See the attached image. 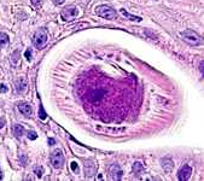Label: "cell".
Returning a JSON list of instances; mask_svg holds the SVG:
<instances>
[{"label": "cell", "mask_w": 204, "mask_h": 181, "mask_svg": "<svg viewBox=\"0 0 204 181\" xmlns=\"http://www.w3.org/2000/svg\"><path fill=\"white\" fill-rule=\"evenodd\" d=\"M12 132H13V135H15L16 138H21V137L23 135V133H24V128H23V126H22V124L16 123V124H13Z\"/></svg>", "instance_id": "4fadbf2b"}, {"label": "cell", "mask_w": 204, "mask_h": 181, "mask_svg": "<svg viewBox=\"0 0 204 181\" xmlns=\"http://www.w3.org/2000/svg\"><path fill=\"white\" fill-rule=\"evenodd\" d=\"M10 42V38L6 33H0V48H4Z\"/></svg>", "instance_id": "5bb4252c"}, {"label": "cell", "mask_w": 204, "mask_h": 181, "mask_svg": "<svg viewBox=\"0 0 204 181\" xmlns=\"http://www.w3.org/2000/svg\"><path fill=\"white\" fill-rule=\"evenodd\" d=\"M55 142H56L55 139H52V138H50V139H48V144H50V145H55Z\"/></svg>", "instance_id": "484cf974"}, {"label": "cell", "mask_w": 204, "mask_h": 181, "mask_svg": "<svg viewBox=\"0 0 204 181\" xmlns=\"http://www.w3.org/2000/svg\"><path fill=\"white\" fill-rule=\"evenodd\" d=\"M161 164H162V168L164 169V172H167V173L172 172V169H173V161L170 158H163V160H161Z\"/></svg>", "instance_id": "8fae6325"}, {"label": "cell", "mask_w": 204, "mask_h": 181, "mask_svg": "<svg viewBox=\"0 0 204 181\" xmlns=\"http://www.w3.org/2000/svg\"><path fill=\"white\" fill-rule=\"evenodd\" d=\"M181 36H183L185 42H187L191 46H199V45L203 43V40H202L201 35L198 33L193 32V30H190V29L181 32Z\"/></svg>", "instance_id": "6da1fadb"}, {"label": "cell", "mask_w": 204, "mask_h": 181, "mask_svg": "<svg viewBox=\"0 0 204 181\" xmlns=\"http://www.w3.org/2000/svg\"><path fill=\"white\" fill-rule=\"evenodd\" d=\"M4 124H5V120H4L2 117H0V128H2Z\"/></svg>", "instance_id": "603a6c76"}, {"label": "cell", "mask_w": 204, "mask_h": 181, "mask_svg": "<svg viewBox=\"0 0 204 181\" xmlns=\"http://www.w3.org/2000/svg\"><path fill=\"white\" fill-rule=\"evenodd\" d=\"M133 173L135 176H140L144 173V167L140 162H134L133 163Z\"/></svg>", "instance_id": "7c38bea8"}, {"label": "cell", "mask_w": 204, "mask_h": 181, "mask_svg": "<svg viewBox=\"0 0 204 181\" xmlns=\"http://www.w3.org/2000/svg\"><path fill=\"white\" fill-rule=\"evenodd\" d=\"M71 170H73L74 173H77V172H79V167H77V163H76V162H73V163H71Z\"/></svg>", "instance_id": "d6986e66"}, {"label": "cell", "mask_w": 204, "mask_h": 181, "mask_svg": "<svg viewBox=\"0 0 204 181\" xmlns=\"http://www.w3.org/2000/svg\"><path fill=\"white\" fill-rule=\"evenodd\" d=\"M7 91H9V88L6 87V85L1 83V85H0V93H6Z\"/></svg>", "instance_id": "44dd1931"}, {"label": "cell", "mask_w": 204, "mask_h": 181, "mask_svg": "<svg viewBox=\"0 0 204 181\" xmlns=\"http://www.w3.org/2000/svg\"><path fill=\"white\" fill-rule=\"evenodd\" d=\"M28 139H30V140H35L36 138H38V134H36V132H34V130H30V132H28Z\"/></svg>", "instance_id": "e0dca14e"}, {"label": "cell", "mask_w": 204, "mask_h": 181, "mask_svg": "<svg viewBox=\"0 0 204 181\" xmlns=\"http://www.w3.org/2000/svg\"><path fill=\"white\" fill-rule=\"evenodd\" d=\"M18 52H20V51H15V52H13V55H12V59L11 60H12V63H13V64H17V62H18V58L16 57Z\"/></svg>", "instance_id": "ffe728a7"}, {"label": "cell", "mask_w": 204, "mask_h": 181, "mask_svg": "<svg viewBox=\"0 0 204 181\" xmlns=\"http://www.w3.org/2000/svg\"><path fill=\"white\" fill-rule=\"evenodd\" d=\"M27 88H28L27 79H24V77H18V79L15 80V89H16L17 93H20V94L24 93V92L27 91Z\"/></svg>", "instance_id": "ba28073f"}, {"label": "cell", "mask_w": 204, "mask_h": 181, "mask_svg": "<svg viewBox=\"0 0 204 181\" xmlns=\"http://www.w3.org/2000/svg\"><path fill=\"white\" fill-rule=\"evenodd\" d=\"M39 117H40L41 120H45V119H46V114H45V111H43L42 105L39 106Z\"/></svg>", "instance_id": "ac0fdd59"}, {"label": "cell", "mask_w": 204, "mask_h": 181, "mask_svg": "<svg viewBox=\"0 0 204 181\" xmlns=\"http://www.w3.org/2000/svg\"><path fill=\"white\" fill-rule=\"evenodd\" d=\"M33 170H34V174H35L38 178H41L42 174H43V168H42L41 165H35V167L33 168Z\"/></svg>", "instance_id": "2e32d148"}, {"label": "cell", "mask_w": 204, "mask_h": 181, "mask_svg": "<svg viewBox=\"0 0 204 181\" xmlns=\"http://www.w3.org/2000/svg\"><path fill=\"white\" fill-rule=\"evenodd\" d=\"M50 162L55 169H61L64 164V155H63L62 150L59 149L55 150L50 156Z\"/></svg>", "instance_id": "3957f363"}, {"label": "cell", "mask_w": 204, "mask_h": 181, "mask_svg": "<svg viewBox=\"0 0 204 181\" xmlns=\"http://www.w3.org/2000/svg\"><path fill=\"white\" fill-rule=\"evenodd\" d=\"M120 11H121V13H122V15H123V16H124V17L129 18V20H130V21H137V22H140V21H142V17H137V16H132V15H129V13H128V12H127V11H126L124 9H121Z\"/></svg>", "instance_id": "9a60e30c"}, {"label": "cell", "mask_w": 204, "mask_h": 181, "mask_svg": "<svg viewBox=\"0 0 204 181\" xmlns=\"http://www.w3.org/2000/svg\"><path fill=\"white\" fill-rule=\"evenodd\" d=\"M96 13L105 20H115L116 18V11L108 6V5H99L96 7Z\"/></svg>", "instance_id": "7a4b0ae2"}, {"label": "cell", "mask_w": 204, "mask_h": 181, "mask_svg": "<svg viewBox=\"0 0 204 181\" xmlns=\"http://www.w3.org/2000/svg\"><path fill=\"white\" fill-rule=\"evenodd\" d=\"M17 107H18L21 114H22L23 116H25V117H29V116H32V114H33V109H32V106H30L29 103L21 101V103H18Z\"/></svg>", "instance_id": "9c48e42d"}, {"label": "cell", "mask_w": 204, "mask_h": 181, "mask_svg": "<svg viewBox=\"0 0 204 181\" xmlns=\"http://www.w3.org/2000/svg\"><path fill=\"white\" fill-rule=\"evenodd\" d=\"M97 168H98V165L93 161L86 162V164H85V173H86V176H88V178L93 176V175L96 174V172H97Z\"/></svg>", "instance_id": "30bf717a"}, {"label": "cell", "mask_w": 204, "mask_h": 181, "mask_svg": "<svg viewBox=\"0 0 204 181\" xmlns=\"http://www.w3.org/2000/svg\"><path fill=\"white\" fill-rule=\"evenodd\" d=\"M64 1H65V0H55V4H57V5H62Z\"/></svg>", "instance_id": "cb8c5ba5"}, {"label": "cell", "mask_w": 204, "mask_h": 181, "mask_svg": "<svg viewBox=\"0 0 204 181\" xmlns=\"http://www.w3.org/2000/svg\"><path fill=\"white\" fill-rule=\"evenodd\" d=\"M40 1L41 0H32V4H33V5H38Z\"/></svg>", "instance_id": "4316f807"}, {"label": "cell", "mask_w": 204, "mask_h": 181, "mask_svg": "<svg viewBox=\"0 0 204 181\" xmlns=\"http://www.w3.org/2000/svg\"><path fill=\"white\" fill-rule=\"evenodd\" d=\"M79 15V11L75 6H68L65 9L62 10V13H61V17L64 21H71L74 18H76Z\"/></svg>", "instance_id": "5b68a950"}, {"label": "cell", "mask_w": 204, "mask_h": 181, "mask_svg": "<svg viewBox=\"0 0 204 181\" xmlns=\"http://www.w3.org/2000/svg\"><path fill=\"white\" fill-rule=\"evenodd\" d=\"M2 179V173H1V170H0V180Z\"/></svg>", "instance_id": "83f0119b"}, {"label": "cell", "mask_w": 204, "mask_h": 181, "mask_svg": "<svg viewBox=\"0 0 204 181\" xmlns=\"http://www.w3.org/2000/svg\"><path fill=\"white\" fill-rule=\"evenodd\" d=\"M191 174H192V168L187 164L183 165L179 172H178V178L180 181H187L190 178H191Z\"/></svg>", "instance_id": "52a82bcc"}, {"label": "cell", "mask_w": 204, "mask_h": 181, "mask_svg": "<svg viewBox=\"0 0 204 181\" xmlns=\"http://www.w3.org/2000/svg\"><path fill=\"white\" fill-rule=\"evenodd\" d=\"M47 40H48V35H47L46 29H43V28L39 29L34 35V45L39 50H41L47 43Z\"/></svg>", "instance_id": "277c9868"}, {"label": "cell", "mask_w": 204, "mask_h": 181, "mask_svg": "<svg viewBox=\"0 0 204 181\" xmlns=\"http://www.w3.org/2000/svg\"><path fill=\"white\" fill-rule=\"evenodd\" d=\"M203 66H204V63L203 62H201V64H199V70H201L202 74H203Z\"/></svg>", "instance_id": "d4e9b609"}, {"label": "cell", "mask_w": 204, "mask_h": 181, "mask_svg": "<svg viewBox=\"0 0 204 181\" xmlns=\"http://www.w3.org/2000/svg\"><path fill=\"white\" fill-rule=\"evenodd\" d=\"M109 175H110V178H111V180H121L122 179V169H121V167L117 164V163H114V164H111L110 165V168H109Z\"/></svg>", "instance_id": "8992f818"}, {"label": "cell", "mask_w": 204, "mask_h": 181, "mask_svg": "<svg viewBox=\"0 0 204 181\" xmlns=\"http://www.w3.org/2000/svg\"><path fill=\"white\" fill-rule=\"evenodd\" d=\"M24 56H25V58L28 60H30L32 59V51L30 50H27L25 51V53H24Z\"/></svg>", "instance_id": "7402d4cb"}]
</instances>
